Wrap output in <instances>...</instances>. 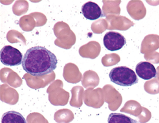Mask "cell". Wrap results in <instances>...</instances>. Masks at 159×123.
<instances>
[{
  "label": "cell",
  "instance_id": "d6986e66",
  "mask_svg": "<svg viewBox=\"0 0 159 123\" xmlns=\"http://www.w3.org/2000/svg\"><path fill=\"white\" fill-rule=\"evenodd\" d=\"M27 123H48L44 116L38 113H33L27 117Z\"/></svg>",
  "mask_w": 159,
  "mask_h": 123
},
{
  "label": "cell",
  "instance_id": "9c48e42d",
  "mask_svg": "<svg viewBox=\"0 0 159 123\" xmlns=\"http://www.w3.org/2000/svg\"><path fill=\"white\" fill-rule=\"evenodd\" d=\"M127 10L135 19L143 18L146 13V9L141 2H131L128 5Z\"/></svg>",
  "mask_w": 159,
  "mask_h": 123
},
{
  "label": "cell",
  "instance_id": "7c38bea8",
  "mask_svg": "<svg viewBox=\"0 0 159 123\" xmlns=\"http://www.w3.org/2000/svg\"><path fill=\"white\" fill-rule=\"evenodd\" d=\"M2 123H27V121L21 113L11 111L2 115Z\"/></svg>",
  "mask_w": 159,
  "mask_h": 123
},
{
  "label": "cell",
  "instance_id": "e0dca14e",
  "mask_svg": "<svg viewBox=\"0 0 159 123\" xmlns=\"http://www.w3.org/2000/svg\"><path fill=\"white\" fill-rule=\"evenodd\" d=\"M84 81H86V87H93L98 85L99 83V77L97 73L92 71H89L86 73V77L84 76Z\"/></svg>",
  "mask_w": 159,
  "mask_h": 123
},
{
  "label": "cell",
  "instance_id": "8fae6325",
  "mask_svg": "<svg viewBox=\"0 0 159 123\" xmlns=\"http://www.w3.org/2000/svg\"><path fill=\"white\" fill-rule=\"evenodd\" d=\"M110 22V27L109 29H119V30H126L130 27L133 23L124 17H108Z\"/></svg>",
  "mask_w": 159,
  "mask_h": 123
},
{
  "label": "cell",
  "instance_id": "ac0fdd59",
  "mask_svg": "<svg viewBox=\"0 0 159 123\" xmlns=\"http://www.w3.org/2000/svg\"><path fill=\"white\" fill-rule=\"evenodd\" d=\"M119 62V56L116 54L107 55L104 56L102 59V63L103 66H110L116 64Z\"/></svg>",
  "mask_w": 159,
  "mask_h": 123
},
{
  "label": "cell",
  "instance_id": "7a4b0ae2",
  "mask_svg": "<svg viewBox=\"0 0 159 123\" xmlns=\"http://www.w3.org/2000/svg\"><path fill=\"white\" fill-rule=\"evenodd\" d=\"M109 76L113 83L123 87L132 86L139 81L135 72L126 66L114 68L109 72Z\"/></svg>",
  "mask_w": 159,
  "mask_h": 123
},
{
  "label": "cell",
  "instance_id": "ba28073f",
  "mask_svg": "<svg viewBox=\"0 0 159 123\" xmlns=\"http://www.w3.org/2000/svg\"><path fill=\"white\" fill-rule=\"evenodd\" d=\"M84 101L86 105L93 108L98 109L103 105V97L100 89L93 91H86L84 97Z\"/></svg>",
  "mask_w": 159,
  "mask_h": 123
},
{
  "label": "cell",
  "instance_id": "277c9868",
  "mask_svg": "<svg viewBox=\"0 0 159 123\" xmlns=\"http://www.w3.org/2000/svg\"><path fill=\"white\" fill-rule=\"evenodd\" d=\"M126 44V39L121 34L109 31L103 37L104 46L110 51H116L121 49Z\"/></svg>",
  "mask_w": 159,
  "mask_h": 123
},
{
  "label": "cell",
  "instance_id": "5bb4252c",
  "mask_svg": "<svg viewBox=\"0 0 159 123\" xmlns=\"http://www.w3.org/2000/svg\"><path fill=\"white\" fill-rule=\"evenodd\" d=\"M108 123H138V122L121 113L113 112L109 115Z\"/></svg>",
  "mask_w": 159,
  "mask_h": 123
},
{
  "label": "cell",
  "instance_id": "7402d4cb",
  "mask_svg": "<svg viewBox=\"0 0 159 123\" xmlns=\"http://www.w3.org/2000/svg\"><path fill=\"white\" fill-rule=\"evenodd\" d=\"M157 78L159 80V67L157 68Z\"/></svg>",
  "mask_w": 159,
  "mask_h": 123
},
{
  "label": "cell",
  "instance_id": "52a82bcc",
  "mask_svg": "<svg viewBox=\"0 0 159 123\" xmlns=\"http://www.w3.org/2000/svg\"><path fill=\"white\" fill-rule=\"evenodd\" d=\"M82 13L86 19L89 20H96L103 16L100 7L96 3L88 2L84 3L82 7Z\"/></svg>",
  "mask_w": 159,
  "mask_h": 123
},
{
  "label": "cell",
  "instance_id": "6da1fadb",
  "mask_svg": "<svg viewBox=\"0 0 159 123\" xmlns=\"http://www.w3.org/2000/svg\"><path fill=\"white\" fill-rule=\"evenodd\" d=\"M58 60L54 54L43 46L30 48L22 61L23 70L34 77H41L52 73L57 66Z\"/></svg>",
  "mask_w": 159,
  "mask_h": 123
},
{
  "label": "cell",
  "instance_id": "5b68a950",
  "mask_svg": "<svg viewBox=\"0 0 159 123\" xmlns=\"http://www.w3.org/2000/svg\"><path fill=\"white\" fill-rule=\"evenodd\" d=\"M105 93V101L109 105V109L112 111H115L120 107L122 103V97L111 86H106L103 88Z\"/></svg>",
  "mask_w": 159,
  "mask_h": 123
},
{
  "label": "cell",
  "instance_id": "30bf717a",
  "mask_svg": "<svg viewBox=\"0 0 159 123\" xmlns=\"http://www.w3.org/2000/svg\"><path fill=\"white\" fill-rule=\"evenodd\" d=\"M159 48V36L157 34H150L147 36L142 43L141 52L156 51Z\"/></svg>",
  "mask_w": 159,
  "mask_h": 123
},
{
  "label": "cell",
  "instance_id": "4fadbf2b",
  "mask_svg": "<svg viewBox=\"0 0 159 123\" xmlns=\"http://www.w3.org/2000/svg\"><path fill=\"white\" fill-rule=\"evenodd\" d=\"M143 111V107L135 101L131 100L127 101L121 109V112H126L133 116H138Z\"/></svg>",
  "mask_w": 159,
  "mask_h": 123
},
{
  "label": "cell",
  "instance_id": "ffe728a7",
  "mask_svg": "<svg viewBox=\"0 0 159 123\" xmlns=\"http://www.w3.org/2000/svg\"><path fill=\"white\" fill-rule=\"evenodd\" d=\"M139 121L140 123H146L148 121H150L151 118V113L150 111H148L145 107H143V111L138 116Z\"/></svg>",
  "mask_w": 159,
  "mask_h": 123
},
{
  "label": "cell",
  "instance_id": "8992f818",
  "mask_svg": "<svg viewBox=\"0 0 159 123\" xmlns=\"http://www.w3.org/2000/svg\"><path fill=\"white\" fill-rule=\"evenodd\" d=\"M135 70L137 76L145 80H149L157 76V70L151 63L141 62L136 66Z\"/></svg>",
  "mask_w": 159,
  "mask_h": 123
},
{
  "label": "cell",
  "instance_id": "9a60e30c",
  "mask_svg": "<svg viewBox=\"0 0 159 123\" xmlns=\"http://www.w3.org/2000/svg\"><path fill=\"white\" fill-rule=\"evenodd\" d=\"M74 119L73 113L68 109L57 111L54 115V120L58 123H68Z\"/></svg>",
  "mask_w": 159,
  "mask_h": 123
},
{
  "label": "cell",
  "instance_id": "2e32d148",
  "mask_svg": "<svg viewBox=\"0 0 159 123\" xmlns=\"http://www.w3.org/2000/svg\"><path fill=\"white\" fill-rule=\"evenodd\" d=\"M145 91L150 94H158L159 93V80L155 78L153 80L146 82L145 84Z\"/></svg>",
  "mask_w": 159,
  "mask_h": 123
},
{
  "label": "cell",
  "instance_id": "3957f363",
  "mask_svg": "<svg viewBox=\"0 0 159 123\" xmlns=\"http://www.w3.org/2000/svg\"><path fill=\"white\" fill-rule=\"evenodd\" d=\"M23 55L18 49L7 45L2 48L0 52V60L3 65L16 66L22 64Z\"/></svg>",
  "mask_w": 159,
  "mask_h": 123
},
{
  "label": "cell",
  "instance_id": "44dd1931",
  "mask_svg": "<svg viewBox=\"0 0 159 123\" xmlns=\"http://www.w3.org/2000/svg\"><path fill=\"white\" fill-rule=\"evenodd\" d=\"M151 56H152V58H147V60L155 64L159 63V53L154 52L151 54Z\"/></svg>",
  "mask_w": 159,
  "mask_h": 123
}]
</instances>
